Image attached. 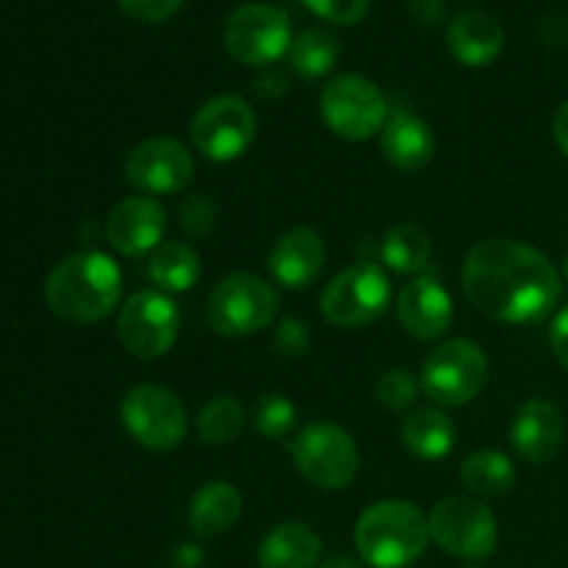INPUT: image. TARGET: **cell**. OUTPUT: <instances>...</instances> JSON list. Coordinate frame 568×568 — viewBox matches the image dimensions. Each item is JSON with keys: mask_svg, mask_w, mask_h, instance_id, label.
I'll list each match as a JSON object with an SVG mask.
<instances>
[{"mask_svg": "<svg viewBox=\"0 0 568 568\" xmlns=\"http://www.w3.org/2000/svg\"><path fill=\"white\" fill-rule=\"evenodd\" d=\"M460 283L477 311L510 325L541 322L560 300V275L552 261L516 239L477 242L466 255Z\"/></svg>", "mask_w": 568, "mask_h": 568, "instance_id": "cell-1", "label": "cell"}, {"mask_svg": "<svg viewBox=\"0 0 568 568\" xmlns=\"http://www.w3.org/2000/svg\"><path fill=\"white\" fill-rule=\"evenodd\" d=\"M122 272L105 253H75L50 270L44 303L55 316L75 325L105 320L120 305Z\"/></svg>", "mask_w": 568, "mask_h": 568, "instance_id": "cell-2", "label": "cell"}, {"mask_svg": "<svg viewBox=\"0 0 568 568\" xmlns=\"http://www.w3.org/2000/svg\"><path fill=\"white\" fill-rule=\"evenodd\" d=\"M430 521L405 499L369 505L355 525V547L372 568H405L430 544Z\"/></svg>", "mask_w": 568, "mask_h": 568, "instance_id": "cell-3", "label": "cell"}, {"mask_svg": "<svg viewBox=\"0 0 568 568\" xmlns=\"http://www.w3.org/2000/svg\"><path fill=\"white\" fill-rule=\"evenodd\" d=\"M292 460L300 475L322 491H344L361 469L355 438L336 422H308L292 442Z\"/></svg>", "mask_w": 568, "mask_h": 568, "instance_id": "cell-4", "label": "cell"}, {"mask_svg": "<svg viewBox=\"0 0 568 568\" xmlns=\"http://www.w3.org/2000/svg\"><path fill=\"white\" fill-rule=\"evenodd\" d=\"M277 308L281 297L264 277L233 272L211 288L205 316L220 336H253L275 322Z\"/></svg>", "mask_w": 568, "mask_h": 568, "instance_id": "cell-5", "label": "cell"}, {"mask_svg": "<svg viewBox=\"0 0 568 568\" xmlns=\"http://www.w3.org/2000/svg\"><path fill=\"white\" fill-rule=\"evenodd\" d=\"M120 419L128 436L153 453L178 449L189 433V416L181 397L159 383H139L125 392Z\"/></svg>", "mask_w": 568, "mask_h": 568, "instance_id": "cell-6", "label": "cell"}, {"mask_svg": "<svg viewBox=\"0 0 568 568\" xmlns=\"http://www.w3.org/2000/svg\"><path fill=\"white\" fill-rule=\"evenodd\" d=\"M488 358L480 344L449 338L427 355L422 366V392L438 405L460 408L475 403L488 383Z\"/></svg>", "mask_w": 568, "mask_h": 568, "instance_id": "cell-7", "label": "cell"}, {"mask_svg": "<svg viewBox=\"0 0 568 568\" xmlns=\"http://www.w3.org/2000/svg\"><path fill=\"white\" fill-rule=\"evenodd\" d=\"M392 303V286H388L386 272L377 264L361 261L338 272L325 286L320 300L322 316L333 327H366L381 320Z\"/></svg>", "mask_w": 568, "mask_h": 568, "instance_id": "cell-8", "label": "cell"}, {"mask_svg": "<svg viewBox=\"0 0 568 568\" xmlns=\"http://www.w3.org/2000/svg\"><path fill=\"white\" fill-rule=\"evenodd\" d=\"M255 133H258V116L253 105L236 94L211 98L209 103L200 105L189 125L194 150L216 164H227L247 153L250 144L255 142Z\"/></svg>", "mask_w": 568, "mask_h": 568, "instance_id": "cell-9", "label": "cell"}, {"mask_svg": "<svg viewBox=\"0 0 568 568\" xmlns=\"http://www.w3.org/2000/svg\"><path fill=\"white\" fill-rule=\"evenodd\" d=\"M320 111L331 133L347 142H366L388 120L386 94L364 75H338L322 89Z\"/></svg>", "mask_w": 568, "mask_h": 568, "instance_id": "cell-10", "label": "cell"}, {"mask_svg": "<svg viewBox=\"0 0 568 568\" xmlns=\"http://www.w3.org/2000/svg\"><path fill=\"white\" fill-rule=\"evenodd\" d=\"M430 538L464 560H486L497 552L499 527L497 516L486 503L471 497H447L430 510Z\"/></svg>", "mask_w": 568, "mask_h": 568, "instance_id": "cell-11", "label": "cell"}, {"mask_svg": "<svg viewBox=\"0 0 568 568\" xmlns=\"http://www.w3.org/2000/svg\"><path fill=\"white\" fill-rule=\"evenodd\" d=\"M222 42L242 64L266 67L292 48V20L272 3H244L225 20Z\"/></svg>", "mask_w": 568, "mask_h": 568, "instance_id": "cell-12", "label": "cell"}, {"mask_svg": "<svg viewBox=\"0 0 568 568\" xmlns=\"http://www.w3.org/2000/svg\"><path fill=\"white\" fill-rule=\"evenodd\" d=\"M178 327H181L178 305L166 294L144 288V292L131 294L122 305L116 336L131 355L155 361L170 353L178 338Z\"/></svg>", "mask_w": 568, "mask_h": 568, "instance_id": "cell-13", "label": "cell"}, {"mask_svg": "<svg viewBox=\"0 0 568 568\" xmlns=\"http://www.w3.org/2000/svg\"><path fill=\"white\" fill-rule=\"evenodd\" d=\"M194 178V159L172 136L144 139L133 148L125 161V181L136 189L139 194H175L186 189Z\"/></svg>", "mask_w": 568, "mask_h": 568, "instance_id": "cell-14", "label": "cell"}, {"mask_svg": "<svg viewBox=\"0 0 568 568\" xmlns=\"http://www.w3.org/2000/svg\"><path fill=\"white\" fill-rule=\"evenodd\" d=\"M166 209L155 197L133 194L122 197L105 220V239L125 258H142L164 244Z\"/></svg>", "mask_w": 568, "mask_h": 568, "instance_id": "cell-15", "label": "cell"}, {"mask_svg": "<svg viewBox=\"0 0 568 568\" xmlns=\"http://www.w3.org/2000/svg\"><path fill=\"white\" fill-rule=\"evenodd\" d=\"M510 444L527 464H549L564 447V414L558 405L544 397L521 403L510 422Z\"/></svg>", "mask_w": 568, "mask_h": 568, "instance_id": "cell-16", "label": "cell"}, {"mask_svg": "<svg viewBox=\"0 0 568 568\" xmlns=\"http://www.w3.org/2000/svg\"><path fill=\"white\" fill-rule=\"evenodd\" d=\"M399 325L422 342L442 338L453 325V297L436 277H414L403 292L397 294Z\"/></svg>", "mask_w": 568, "mask_h": 568, "instance_id": "cell-17", "label": "cell"}, {"mask_svg": "<svg viewBox=\"0 0 568 568\" xmlns=\"http://www.w3.org/2000/svg\"><path fill=\"white\" fill-rule=\"evenodd\" d=\"M327 247L314 227H292L275 242L270 253V272L277 286L305 288L322 275Z\"/></svg>", "mask_w": 568, "mask_h": 568, "instance_id": "cell-18", "label": "cell"}, {"mask_svg": "<svg viewBox=\"0 0 568 568\" xmlns=\"http://www.w3.org/2000/svg\"><path fill=\"white\" fill-rule=\"evenodd\" d=\"M381 148L388 164L399 172H419L436 155V136L430 125L405 109L388 111L381 131Z\"/></svg>", "mask_w": 568, "mask_h": 568, "instance_id": "cell-19", "label": "cell"}, {"mask_svg": "<svg viewBox=\"0 0 568 568\" xmlns=\"http://www.w3.org/2000/svg\"><path fill=\"white\" fill-rule=\"evenodd\" d=\"M447 44L460 64L488 67L503 55L505 31L494 14L469 9L449 22Z\"/></svg>", "mask_w": 568, "mask_h": 568, "instance_id": "cell-20", "label": "cell"}, {"mask_svg": "<svg viewBox=\"0 0 568 568\" xmlns=\"http://www.w3.org/2000/svg\"><path fill=\"white\" fill-rule=\"evenodd\" d=\"M322 538L303 521H283L272 527L258 547L261 568H314L320 564Z\"/></svg>", "mask_w": 568, "mask_h": 568, "instance_id": "cell-21", "label": "cell"}, {"mask_svg": "<svg viewBox=\"0 0 568 568\" xmlns=\"http://www.w3.org/2000/svg\"><path fill=\"white\" fill-rule=\"evenodd\" d=\"M244 508L242 491L227 480H211L200 488L189 505V527L194 536L214 538L231 530Z\"/></svg>", "mask_w": 568, "mask_h": 568, "instance_id": "cell-22", "label": "cell"}, {"mask_svg": "<svg viewBox=\"0 0 568 568\" xmlns=\"http://www.w3.org/2000/svg\"><path fill=\"white\" fill-rule=\"evenodd\" d=\"M399 436L410 455L422 460H442L458 442L455 422L442 408H414L399 425Z\"/></svg>", "mask_w": 568, "mask_h": 568, "instance_id": "cell-23", "label": "cell"}, {"mask_svg": "<svg viewBox=\"0 0 568 568\" xmlns=\"http://www.w3.org/2000/svg\"><path fill=\"white\" fill-rule=\"evenodd\" d=\"M150 281L166 294H183L200 281V255L186 242H164L150 253Z\"/></svg>", "mask_w": 568, "mask_h": 568, "instance_id": "cell-24", "label": "cell"}, {"mask_svg": "<svg viewBox=\"0 0 568 568\" xmlns=\"http://www.w3.org/2000/svg\"><path fill=\"white\" fill-rule=\"evenodd\" d=\"M460 483L475 497H503L516 486V466L499 449H477L460 464Z\"/></svg>", "mask_w": 568, "mask_h": 568, "instance_id": "cell-25", "label": "cell"}, {"mask_svg": "<svg viewBox=\"0 0 568 568\" xmlns=\"http://www.w3.org/2000/svg\"><path fill=\"white\" fill-rule=\"evenodd\" d=\"M430 236L416 222H399L386 233L381 244V258L397 275H419L430 264Z\"/></svg>", "mask_w": 568, "mask_h": 568, "instance_id": "cell-26", "label": "cell"}, {"mask_svg": "<svg viewBox=\"0 0 568 568\" xmlns=\"http://www.w3.org/2000/svg\"><path fill=\"white\" fill-rule=\"evenodd\" d=\"M342 42L327 28H308L288 48V61L300 78H322L338 64Z\"/></svg>", "mask_w": 568, "mask_h": 568, "instance_id": "cell-27", "label": "cell"}, {"mask_svg": "<svg viewBox=\"0 0 568 568\" xmlns=\"http://www.w3.org/2000/svg\"><path fill=\"white\" fill-rule=\"evenodd\" d=\"M244 427V405L236 397H222L209 399L203 410L197 414V436L203 444L220 447V444H233Z\"/></svg>", "mask_w": 568, "mask_h": 568, "instance_id": "cell-28", "label": "cell"}, {"mask_svg": "<svg viewBox=\"0 0 568 568\" xmlns=\"http://www.w3.org/2000/svg\"><path fill=\"white\" fill-rule=\"evenodd\" d=\"M297 425V408L283 394H266L255 405V430L270 442H281Z\"/></svg>", "mask_w": 568, "mask_h": 568, "instance_id": "cell-29", "label": "cell"}, {"mask_svg": "<svg viewBox=\"0 0 568 568\" xmlns=\"http://www.w3.org/2000/svg\"><path fill=\"white\" fill-rule=\"evenodd\" d=\"M419 383L408 369H386L375 383V394L388 410H405L414 405Z\"/></svg>", "mask_w": 568, "mask_h": 568, "instance_id": "cell-30", "label": "cell"}, {"mask_svg": "<svg viewBox=\"0 0 568 568\" xmlns=\"http://www.w3.org/2000/svg\"><path fill=\"white\" fill-rule=\"evenodd\" d=\"M216 216H220V211L211 203L209 194H192L181 203V225L194 239L209 236L216 225Z\"/></svg>", "mask_w": 568, "mask_h": 568, "instance_id": "cell-31", "label": "cell"}, {"mask_svg": "<svg viewBox=\"0 0 568 568\" xmlns=\"http://www.w3.org/2000/svg\"><path fill=\"white\" fill-rule=\"evenodd\" d=\"M303 6L333 26H355L366 17L372 0H303Z\"/></svg>", "mask_w": 568, "mask_h": 568, "instance_id": "cell-32", "label": "cell"}, {"mask_svg": "<svg viewBox=\"0 0 568 568\" xmlns=\"http://www.w3.org/2000/svg\"><path fill=\"white\" fill-rule=\"evenodd\" d=\"M311 347V333L297 316H286L275 331V349L283 358H303Z\"/></svg>", "mask_w": 568, "mask_h": 568, "instance_id": "cell-33", "label": "cell"}, {"mask_svg": "<svg viewBox=\"0 0 568 568\" xmlns=\"http://www.w3.org/2000/svg\"><path fill=\"white\" fill-rule=\"evenodd\" d=\"M122 6L125 14H131L133 20L142 22H161L170 20L178 9L183 6V0H116Z\"/></svg>", "mask_w": 568, "mask_h": 568, "instance_id": "cell-34", "label": "cell"}, {"mask_svg": "<svg viewBox=\"0 0 568 568\" xmlns=\"http://www.w3.org/2000/svg\"><path fill=\"white\" fill-rule=\"evenodd\" d=\"M549 344H552V353L558 358V364L568 372V305L558 311L552 322V333H549Z\"/></svg>", "mask_w": 568, "mask_h": 568, "instance_id": "cell-35", "label": "cell"}, {"mask_svg": "<svg viewBox=\"0 0 568 568\" xmlns=\"http://www.w3.org/2000/svg\"><path fill=\"white\" fill-rule=\"evenodd\" d=\"M414 20H419L422 26H438L447 14V3L444 0H410L408 3Z\"/></svg>", "mask_w": 568, "mask_h": 568, "instance_id": "cell-36", "label": "cell"}, {"mask_svg": "<svg viewBox=\"0 0 568 568\" xmlns=\"http://www.w3.org/2000/svg\"><path fill=\"white\" fill-rule=\"evenodd\" d=\"M288 92V81L283 78V72H264V75L255 81V94L266 100H277Z\"/></svg>", "mask_w": 568, "mask_h": 568, "instance_id": "cell-37", "label": "cell"}, {"mask_svg": "<svg viewBox=\"0 0 568 568\" xmlns=\"http://www.w3.org/2000/svg\"><path fill=\"white\" fill-rule=\"evenodd\" d=\"M205 552L197 547V544H181L172 555V566L175 568H203Z\"/></svg>", "mask_w": 568, "mask_h": 568, "instance_id": "cell-38", "label": "cell"}, {"mask_svg": "<svg viewBox=\"0 0 568 568\" xmlns=\"http://www.w3.org/2000/svg\"><path fill=\"white\" fill-rule=\"evenodd\" d=\"M552 136L558 142L560 153L568 159V100L555 111V120H552Z\"/></svg>", "mask_w": 568, "mask_h": 568, "instance_id": "cell-39", "label": "cell"}, {"mask_svg": "<svg viewBox=\"0 0 568 568\" xmlns=\"http://www.w3.org/2000/svg\"><path fill=\"white\" fill-rule=\"evenodd\" d=\"M320 568H361V564H355L353 558H344V555H336V558L325 560Z\"/></svg>", "mask_w": 568, "mask_h": 568, "instance_id": "cell-40", "label": "cell"}, {"mask_svg": "<svg viewBox=\"0 0 568 568\" xmlns=\"http://www.w3.org/2000/svg\"><path fill=\"white\" fill-rule=\"evenodd\" d=\"M564 266H566V277H568V255H566V264Z\"/></svg>", "mask_w": 568, "mask_h": 568, "instance_id": "cell-41", "label": "cell"}, {"mask_svg": "<svg viewBox=\"0 0 568 568\" xmlns=\"http://www.w3.org/2000/svg\"><path fill=\"white\" fill-rule=\"evenodd\" d=\"M464 568H477V566H464Z\"/></svg>", "mask_w": 568, "mask_h": 568, "instance_id": "cell-42", "label": "cell"}]
</instances>
